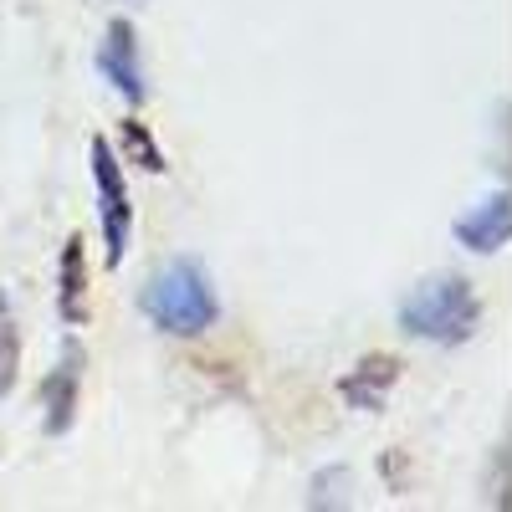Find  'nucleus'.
I'll use <instances>...</instances> for the list:
<instances>
[{"label": "nucleus", "mask_w": 512, "mask_h": 512, "mask_svg": "<svg viewBox=\"0 0 512 512\" xmlns=\"http://www.w3.org/2000/svg\"><path fill=\"white\" fill-rule=\"evenodd\" d=\"M139 303H144V318L169 338H200L221 323L216 282H210V272L195 256H175L169 267H159Z\"/></svg>", "instance_id": "1"}, {"label": "nucleus", "mask_w": 512, "mask_h": 512, "mask_svg": "<svg viewBox=\"0 0 512 512\" xmlns=\"http://www.w3.org/2000/svg\"><path fill=\"white\" fill-rule=\"evenodd\" d=\"M400 328L410 338H425V344H441V349L472 344L482 328V297H477L472 277H461V272L425 277L400 303Z\"/></svg>", "instance_id": "2"}, {"label": "nucleus", "mask_w": 512, "mask_h": 512, "mask_svg": "<svg viewBox=\"0 0 512 512\" xmlns=\"http://www.w3.org/2000/svg\"><path fill=\"white\" fill-rule=\"evenodd\" d=\"M93 159V185H98V221H103V262L118 272L128 236H134V205H128V185H123V159L108 139L88 144Z\"/></svg>", "instance_id": "3"}, {"label": "nucleus", "mask_w": 512, "mask_h": 512, "mask_svg": "<svg viewBox=\"0 0 512 512\" xmlns=\"http://www.w3.org/2000/svg\"><path fill=\"white\" fill-rule=\"evenodd\" d=\"M98 72L108 77V88L128 103V108H144L149 98V82H144V62H139V36L134 21H108V36L98 47Z\"/></svg>", "instance_id": "4"}, {"label": "nucleus", "mask_w": 512, "mask_h": 512, "mask_svg": "<svg viewBox=\"0 0 512 512\" xmlns=\"http://www.w3.org/2000/svg\"><path fill=\"white\" fill-rule=\"evenodd\" d=\"M82 369H88V354H82L77 338H67L57 369L41 379V425L47 436H67L72 420H77V400H82Z\"/></svg>", "instance_id": "5"}, {"label": "nucleus", "mask_w": 512, "mask_h": 512, "mask_svg": "<svg viewBox=\"0 0 512 512\" xmlns=\"http://www.w3.org/2000/svg\"><path fill=\"white\" fill-rule=\"evenodd\" d=\"M405 364L400 354H364L344 379H338V400H344L349 410H384V400H390V390L400 384Z\"/></svg>", "instance_id": "6"}, {"label": "nucleus", "mask_w": 512, "mask_h": 512, "mask_svg": "<svg viewBox=\"0 0 512 512\" xmlns=\"http://www.w3.org/2000/svg\"><path fill=\"white\" fill-rule=\"evenodd\" d=\"M507 236H512V195H507V190L487 195L482 205H472V210L456 221V241H461L466 251H477V256L502 251Z\"/></svg>", "instance_id": "7"}, {"label": "nucleus", "mask_w": 512, "mask_h": 512, "mask_svg": "<svg viewBox=\"0 0 512 512\" xmlns=\"http://www.w3.org/2000/svg\"><path fill=\"white\" fill-rule=\"evenodd\" d=\"M57 313L67 328L88 323V246L82 236H67L62 262H57Z\"/></svg>", "instance_id": "8"}, {"label": "nucleus", "mask_w": 512, "mask_h": 512, "mask_svg": "<svg viewBox=\"0 0 512 512\" xmlns=\"http://www.w3.org/2000/svg\"><path fill=\"white\" fill-rule=\"evenodd\" d=\"M118 149H123V164H139L144 175H164V169H169V159H164V149L154 139V128L144 118H123L118 123Z\"/></svg>", "instance_id": "9"}, {"label": "nucleus", "mask_w": 512, "mask_h": 512, "mask_svg": "<svg viewBox=\"0 0 512 512\" xmlns=\"http://www.w3.org/2000/svg\"><path fill=\"white\" fill-rule=\"evenodd\" d=\"M16 374H21V333H16L11 297L0 292V400L16 390Z\"/></svg>", "instance_id": "10"}]
</instances>
